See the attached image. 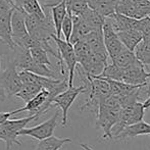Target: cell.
<instances>
[{
	"label": "cell",
	"instance_id": "4fadbf2b",
	"mask_svg": "<svg viewBox=\"0 0 150 150\" xmlns=\"http://www.w3.org/2000/svg\"><path fill=\"white\" fill-rule=\"evenodd\" d=\"M110 18L111 23H112L113 27L117 30V32L120 31H126V30H132V29H136L138 30L139 27V20L134 18H130V16H124L115 12L111 16H108Z\"/></svg>",
	"mask_w": 150,
	"mask_h": 150
},
{
	"label": "cell",
	"instance_id": "83f0119b",
	"mask_svg": "<svg viewBox=\"0 0 150 150\" xmlns=\"http://www.w3.org/2000/svg\"><path fill=\"white\" fill-rule=\"evenodd\" d=\"M138 30L142 33L143 39H150V16L139 20Z\"/></svg>",
	"mask_w": 150,
	"mask_h": 150
},
{
	"label": "cell",
	"instance_id": "484cf974",
	"mask_svg": "<svg viewBox=\"0 0 150 150\" xmlns=\"http://www.w3.org/2000/svg\"><path fill=\"white\" fill-rule=\"evenodd\" d=\"M29 50H30L32 57H33V59L35 60L36 62L51 67V61L49 60V57H48L47 50H45L43 47H40V46L32 47Z\"/></svg>",
	"mask_w": 150,
	"mask_h": 150
},
{
	"label": "cell",
	"instance_id": "7402d4cb",
	"mask_svg": "<svg viewBox=\"0 0 150 150\" xmlns=\"http://www.w3.org/2000/svg\"><path fill=\"white\" fill-rule=\"evenodd\" d=\"M137 60H138V58H137L135 52L128 49L127 47H124L122 51L117 54L115 59L113 61H111V62L115 63V64L119 65L122 69H126V67L132 65L133 63H135Z\"/></svg>",
	"mask_w": 150,
	"mask_h": 150
},
{
	"label": "cell",
	"instance_id": "9a60e30c",
	"mask_svg": "<svg viewBox=\"0 0 150 150\" xmlns=\"http://www.w3.org/2000/svg\"><path fill=\"white\" fill-rule=\"evenodd\" d=\"M139 135H150V125L145 122L144 120H141L139 122H136V124H133L126 127L115 138L126 139V138H131V137L139 136Z\"/></svg>",
	"mask_w": 150,
	"mask_h": 150
},
{
	"label": "cell",
	"instance_id": "cb8c5ba5",
	"mask_svg": "<svg viewBox=\"0 0 150 150\" xmlns=\"http://www.w3.org/2000/svg\"><path fill=\"white\" fill-rule=\"evenodd\" d=\"M122 73H124V69L120 67L119 65H117L115 63L111 62V64H107L106 67H104V69H103V71L101 73V75L96 76V77L122 81Z\"/></svg>",
	"mask_w": 150,
	"mask_h": 150
},
{
	"label": "cell",
	"instance_id": "3957f363",
	"mask_svg": "<svg viewBox=\"0 0 150 150\" xmlns=\"http://www.w3.org/2000/svg\"><path fill=\"white\" fill-rule=\"evenodd\" d=\"M38 119L37 115H31L30 117L24 119H14L7 120L4 122L0 124V140L4 141L6 145V150H10L11 146L14 144L22 145L21 141L18 140L20 136V132L31 122Z\"/></svg>",
	"mask_w": 150,
	"mask_h": 150
},
{
	"label": "cell",
	"instance_id": "7a4b0ae2",
	"mask_svg": "<svg viewBox=\"0 0 150 150\" xmlns=\"http://www.w3.org/2000/svg\"><path fill=\"white\" fill-rule=\"evenodd\" d=\"M52 40L55 42L60 55V61L58 62L60 74L62 76H65V71L63 69V62H64L65 65H67V71H69V87H73L74 77H75V71L78 64V59L75 52V48H74V44L65 41V40H62L56 35L52 36Z\"/></svg>",
	"mask_w": 150,
	"mask_h": 150
},
{
	"label": "cell",
	"instance_id": "f546056e",
	"mask_svg": "<svg viewBox=\"0 0 150 150\" xmlns=\"http://www.w3.org/2000/svg\"><path fill=\"white\" fill-rule=\"evenodd\" d=\"M12 50H14V49H12V48L10 47V46L8 45V44L6 43L3 39L0 38V53H1L2 55H7L8 56L9 52H11Z\"/></svg>",
	"mask_w": 150,
	"mask_h": 150
},
{
	"label": "cell",
	"instance_id": "836d02e7",
	"mask_svg": "<svg viewBox=\"0 0 150 150\" xmlns=\"http://www.w3.org/2000/svg\"><path fill=\"white\" fill-rule=\"evenodd\" d=\"M80 146H81L84 150H93L91 147H89L88 145H86V144H84V143H80Z\"/></svg>",
	"mask_w": 150,
	"mask_h": 150
},
{
	"label": "cell",
	"instance_id": "d6a6232c",
	"mask_svg": "<svg viewBox=\"0 0 150 150\" xmlns=\"http://www.w3.org/2000/svg\"><path fill=\"white\" fill-rule=\"evenodd\" d=\"M143 104H144V107H145V109H147V108H150V95H149V97L146 99V100L143 102Z\"/></svg>",
	"mask_w": 150,
	"mask_h": 150
},
{
	"label": "cell",
	"instance_id": "5bb4252c",
	"mask_svg": "<svg viewBox=\"0 0 150 150\" xmlns=\"http://www.w3.org/2000/svg\"><path fill=\"white\" fill-rule=\"evenodd\" d=\"M73 21H74V29H73V34L71 37V43L75 44L78 41L84 40L88 36V34L91 31H93L92 29L88 26V24L82 18L81 16H73Z\"/></svg>",
	"mask_w": 150,
	"mask_h": 150
},
{
	"label": "cell",
	"instance_id": "ffe728a7",
	"mask_svg": "<svg viewBox=\"0 0 150 150\" xmlns=\"http://www.w3.org/2000/svg\"><path fill=\"white\" fill-rule=\"evenodd\" d=\"M71 141L69 138H58L55 136H50L40 141L35 150H61L65 143Z\"/></svg>",
	"mask_w": 150,
	"mask_h": 150
},
{
	"label": "cell",
	"instance_id": "8992f818",
	"mask_svg": "<svg viewBox=\"0 0 150 150\" xmlns=\"http://www.w3.org/2000/svg\"><path fill=\"white\" fill-rule=\"evenodd\" d=\"M103 38H104V43L106 46L107 52H108L109 58L111 61H113L125 46L120 41L119 34L115 29L109 18H105L104 26H103Z\"/></svg>",
	"mask_w": 150,
	"mask_h": 150
},
{
	"label": "cell",
	"instance_id": "9c48e42d",
	"mask_svg": "<svg viewBox=\"0 0 150 150\" xmlns=\"http://www.w3.org/2000/svg\"><path fill=\"white\" fill-rule=\"evenodd\" d=\"M11 26H12V38L16 45H20L22 41L29 35L28 29L26 25V16L25 11L14 8L11 16Z\"/></svg>",
	"mask_w": 150,
	"mask_h": 150
},
{
	"label": "cell",
	"instance_id": "7c38bea8",
	"mask_svg": "<svg viewBox=\"0 0 150 150\" xmlns=\"http://www.w3.org/2000/svg\"><path fill=\"white\" fill-rule=\"evenodd\" d=\"M13 9L2 14V16H0V38L3 39L12 49H16V44L14 43L13 38H12V26H11V16H12Z\"/></svg>",
	"mask_w": 150,
	"mask_h": 150
},
{
	"label": "cell",
	"instance_id": "e0dca14e",
	"mask_svg": "<svg viewBox=\"0 0 150 150\" xmlns=\"http://www.w3.org/2000/svg\"><path fill=\"white\" fill-rule=\"evenodd\" d=\"M50 11H51L52 20H53L54 27L56 30V36L61 38V26L67 14V0H61L59 3L52 6L50 8Z\"/></svg>",
	"mask_w": 150,
	"mask_h": 150
},
{
	"label": "cell",
	"instance_id": "e575fe53",
	"mask_svg": "<svg viewBox=\"0 0 150 150\" xmlns=\"http://www.w3.org/2000/svg\"><path fill=\"white\" fill-rule=\"evenodd\" d=\"M1 57H2V54L0 53V71H1Z\"/></svg>",
	"mask_w": 150,
	"mask_h": 150
},
{
	"label": "cell",
	"instance_id": "6da1fadb",
	"mask_svg": "<svg viewBox=\"0 0 150 150\" xmlns=\"http://www.w3.org/2000/svg\"><path fill=\"white\" fill-rule=\"evenodd\" d=\"M122 104L117 97L110 96L100 104L97 112L96 127L103 130V138L112 139V129L119 122Z\"/></svg>",
	"mask_w": 150,
	"mask_h": 150
},
{
	"label": "cell",
	"instance_id": "603a6c76",
	"mask_svg": "<svg viewBox=\"0 0 150 150\" xmlns=\"http://www.w3.org/2000/svg\"><path fill=\"white\" fill-rule=\"evenodd\" d=\"M137 58L144 65L150 67V39H143L135 49Z\"/></svg>",
	"mask_w": 150,
	"mask_h": 150
},
{
	"label": "cell",
	"instance_id": "ac0fdd59",
	"mask_svg": "<svg viewBox=\"0 0 150 150\" xmlns=\"http://www.w3.org/2000/svg\"><path fill=\"white\" fill-rule=\"evenodd\" d=\"M89 7L96 10L104 18H108L117 12V4L115 1H107V0H88Z\"/></svg>",
	"mask_w": 150,
	"mask_h": 150
},
{
	"label": "cell",
	"instance_id": "5b68a950",
	"mask_svg": "<svg viewBox=\"0 0 150 150\" xmlns=\"http://www.w3.org/2000/svg\"><path fill=\"white\" fill-rule=\"evenodd\" d=\"M88 90V85L84 84L79 87H69L65 91L61 92L58 94L55 98L53 99L52 105H56L61 109L62 111V122H61V126H65L67 122V112H69V108L73 105L74 101L77 99L81 93H84Z\"/></svg>",
	"mask_w": 150,
	"mask_h": 150
},
{
	"label": "cell",
	"instance_id": "52a82bcc",
	"mask_svg": "<svg viewBox=\"0 0 150 150\" xmlns=\"http://www.w3.org/2000/svg\"><path fill=\"white\" fill-rule=\"evenodd\" d=\"M59 112L56 111L49 120L41 122L32 128H24L20 132V136H29L36 140H43L50 136H53V132L55 130V127L57 125V119Z\"/></svg>",
	"mask_w": 150,
	"mask_h": 150
},
{
	"label": "cell",
	"instance_id": "30bf717a",
	"mask_svg": "<svg viewBox=\"0 0 150 150\" xmlns=\"http://www.w3.org/2000/svg\"><path fill=\"white\" fill-rule=\"evenodd\" d=\"M86 42L89 44L91 50L94 53L100 55L101 57L108 59V52H107L106 46L104 43V38H103V30L98 31V30H93L91 31L88 36L85 38Z\"/></svg>",
	"mask_w": 150,
	"mask_h": 150
},
{
	"label": "cell",
	"instance_id": "44dd1931",
	"mask_svg": "<svg viewBox=\"0 0 150 150\" xmlns=\"http://www.w3.org/2000/svg\"><path fill=\"white\" fill-rule=\"evenodd\" d=\"M42 89H43V88L40 85H38V84L26 83L23 85L22 89L14 95V97L20 98L21 100H23L25 103H27V102H29L32 98H34Z\"/></svg>",
	"mask_w": 150,
	"mask_h": 150
},
{
	"label": "cell",
	"instance_id": "2e32d148",
	"mask_svg": "<svg viewBox=\"0 0 150 150\" xmlns=\"http://www.w3.org/2000/svg\"><path fill=\"white\" fill-rule=\"evenodd\" d=\"M117 34H119L120 41L124 44L125 47L132 50V51H135L137 45L143 40L142 33L139 30H136V29L120 31V32H117Z\"/></svg>",
	"mask_w": 150,
	"mask_h": 150
},
{
	"label": "cell",
	"instance_id": "d6986e66",
	"mask_svg": "<svg viewBox=\"0 0 150 150\" xmlns=\"http://www.w3.org/2000/svg\"><path fill=\"white\" fill-rule=\"evenodd\" d=\"M81 16L92 30H98V31L103 30V26H104L105 18H106L102 16L96 10L92 9L91 7H88L81 14Z\"/></svg>",
	"mask_w": 150,
	"mask_h": 150
},
{
	"label": "cell",
	"instance_id": "d4e9b609",
	"mask_svg": "<svg viewBox=\"0 0 150 150\" xmlns=\"http://www.w3.org/2000/svg\"><path fill=\"white\" fill-rule=\"evenodd\" d=\"M67 11L73 16H81L88 7V0H67Z\"/></svg>",
	"mask_w": 150,
	"mask_h": 150
},
{
	"label": "cell",
	"instance_id": "8fae6325",
	"mask_svg": "<svg viewBox=\"0 0 150 150\" xmlns=\"http://www.w3.org/2000/svg\"><path fill=\"white\" fill-rule=\"evenodd\" d=\"M104 79H106V78H104ZM106 81L108 82L109 87H110V95L117 97V98H122V97L127 96V95L135 92V91L138 89H141V88L145 86V85H132V84L125 83L122 81H117V80H111V79H106Z\"/></svg>",
	"mask_w": 150,
	"mask_h": 150
},
{
	"label": "cell",
	"instance_id": "4316f807",
	"mask_svg": "<svg viewBox=\"0 0 150 150\" xmlns=\"http://www.w3.org/2000/svg\"><path fill=\"white\" fill-rule=\"evenodd\" d=\"M73 29H74L73 14L67 11V16H65L64 21H63L62 26H61V35L63 34V37H64L65 41H67V42L71 41V34H73Z\"/></svg>",
	"mask_w": 150,
	"mask_h": 150
},
{
	"label": "cell",
	"instance_id": "f1b7e54d",
	"mask_svg": "<svg viewBox=\"0 0 150 150\" xmlns=\"http://www.w3.org/2000/svg\"><path fill=\"white\" fill-rule=\"evenodd\" d=\"M13 5L10 2V0H0V16L6 13L13 9Z\"/></svg>",
	"mask_w": 150,
	"mask_h": 150
},
{
	"label": "cell",
	"instance_id": "d590c367",
	"mask_svg": "<svg viewBox=\"0 0 150 150\" xmlns=\"http://www.w3.org/2000/svg\"><path fill=\"white\" fill-rule=\"evenodd\" d=\"M148 95H150V82H149V89H148Z\"/></svg>",
	"mask_w": 150,
	"mask_h": 150
},
{
	"label": "cell",
	"instance_id": "ba28073f",
	"mask_svg": "<svg viewBox=\"0 0 150 150\" xmlns=\"http://www.w3.org/2000/svg\"><path fill=\"white\" fill-rule=\"evenodd\" d=\"M150 81V73H147L144 69V64L140 60H137L132 65L124 69L122 81L132 85H146L147 81Z\"/></svg>",
	"mask_w": 150,
	"mask_h": 150
},
{
	"label": "cell",
	"instance_id": "1f68e13d",
	"mask_svg": "<svg viewBox=\"0 0 150 150\" xmlns=\"http://www.w3.org/2000/svg\"><path fill=\"white\" fill-rule=\"evenodd\" d=\"M6 98H7V95H6V92H5V89H4L3 85H2L1 78H0V102L4 101Z\"/></svg>",
	"mask_w": 150,
	"mask_h": 150
},
{
	"label": "cell",
	"instance_id": "277c9868",
	"mask_svg": "<svg viewBox=\"0 0 150 150\" xmlns=\"http://www.w3.org/2000/svg\"><path fill=\"white\" fill-rule=\"evenodd\" d=\"M0 78L7 97L14 96L24 85L20 77V71L12 59L7 60V67L0 71Z\"/></svg>",
	"mask_w": 150,
	"mask_h": 150
},
{
	"label": "cell",
	"instance_id": "4dcf8cb0",
	"mask_svg": "<svg viewBox=\"0 0 150 150\" xmlns=\"http://www.w3.org/2000/svg\"><path fill=\"white\" fill-rule=\"evenodd\" d=\"M14 115H16V110L9 111V112H0V124L4 122L5 120H9V117Z\"/></svg>",
	"mask_w": 150,
	"mask_h": 150
}]
</instances>
